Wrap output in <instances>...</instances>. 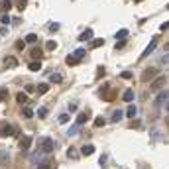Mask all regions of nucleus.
Masks as SVG:
<instances>
[{
    "label": "nucleus",
    "instance_id": "f257e3e1",
    "mask_svg": "<svg viewBox=\"0 0 169 169\" xmlns=\"http://www.w3.org/2000/svg\"><path fill=\"white\" fill-rule=\"evenodd\" d=\"M157 77H159V67H147V69H144V73H142V81L144 83L155 81Z\"/></svg>",
    "mask_w": 169,
    "mask_h": 169
},
{
    "label": "nucleus",
    "instance_id": "f03ea898",
    "mask_svg": "<svg viewBox=\"0 0 169 169\" xmlns=\"http://www.w3.org/2000/svg\"><path fill=\"white\" fill-rule=\"evenodd\" d=\"M53 147H55V144H53L51 138H42V142H39V151H43V154H51Z\"/></svg>",
    "mask_w": 169,
    "mask_h": 169
},
{
    "label": "nucleus",
    "instance_id": "7ed1b4c3",
    "mask_svg": "<svg viewBox=\"0 0 169 169\" xmlns=\"http://www.w3.org/2000/svg\"><path fill=\"white\" fill-rule=\"evenodd\" d=\"M157 43H159V38H154V39H151V42L147 43V47L144 49V53H142V59H144V57H150L151 53L155 51V47H157Z\"/></svg>",
    "mask_w": 169,
    "mask_h": 169
},
{
    "label": "nucleus",
    "instance_id": "20e7f679",
    "mask_svg": "<svg viewBox=\"0 0 169 169\" xmlns=\"http://www.w3.org/2000/svg\"><path fill=\"white\" fill-rule=\"evenodd\" d=\"M165 83H167V79H165V77H161V75H159V77H157V79H155V81H151L150 89L154 90V93H157L159 89H163V86H165Z\"/></svg>",
    "mask_w": 169,
    "mask_h": 169
},
{
    "label": "nucleus",
    "instance_id": "39448f33",
    "mask_svg": "<svg viewBox=\"0 0 169 169\" xmlns=\"http://www.w3.org/2000/svg\"><path fill=\"white\" fill-rule=\"evenodd\" d=\"M12 134H16V128H14V126H10V124H0V136H2V138H8V136H12Z\"/></svg>",
    "mask_w": 169,
    "mask_h": 169
},
{
    "label": "nucleus",
    "instance_id": "423d86ee",
    "mask_svg": "<svg viewBox=\"0 0 169 169\" xmlns=\"http://www.w3.org/2000/svg\"><path fill=\"white\" fill-rule=\"evenodd\" d=\"M16 65H18V59H16V57H12V55L4 57V67L12 69V67H16Z\"/></svg>",
    "mask_w": 169,
    "mask_h": 169
},
{
    "label": "nucleus",
    "instance_id": "0eeeda50",
    "mask_svg": "<svg viewBox=\"0 0 169 169\" xmlns=\"http://www.w3.org/2000/svg\"><path fill=\"white\" fill-rule=\"evenodd\" d=\"M134 90H132V89H126L124 90V93H122V100H124V102H132V100H134Z\"/></svg>",
    "mask_w": 169,
    "mask_h": 169
},
{
    "label": "nucleus",
    "instance_id": "6e6552de",
    "mask_svg": "<svg viewBox=\"0 0 169 169\" xmlns=\"http://www.w3.org/2000/svg\"><path fill=\"white\" fill-rule=\"evenodd\" d=\"M89 39H93V30H85L79 35V42H89Z\"/></svg>",
    "mask_w": 169,
    "mask_h": 169
},
{
    "label": "nucleus",
    "instance_id": "1a4fd4ad",
    "mask_svg": "<svg viewBox=\"0 0 169 169\" xmlns=\"http://www.w3.org/2000/svg\"><path fill=\"white\" fill-rule=\"evenodd\" d=\"M28 67H30V71H32V73H38V71H42V63H39V61H32V63L28 65Z\"/></svg>",
    "mask_w": 169,
    "mask_h": 169
},
{
    "label": "nucleus",
    "instance_id": "9d476101",
    "mask_svg": "<svg viewBox=\"0 0 169 169\" xmlns=\"http://www.w3.org/2000/svg\"><path fill=\"white\" fill-rule=\"evenodd\" d=\"M16 102H18V104H26L28 102V94L26 93H18L16 94Z\"/></svg>",
    "mask_w": 169,
    "mask_h": 169
},
{
    "label": "nucleus",
    "instance_id": "9b49d317",
    "mask_svg": "<svg viewBox=\"0 0 169 169\" xmlns=\"http://www.w3.org/2000/svg\"><path fill=\"white\" fill-rule=\"evenodd\" d=\"M65 63H67V65H71V67H75V65H79V63H81V59H77L75 55H69L67 59H65Z\"/></svg>",
    "mask_w": 169,
    "mask_h": 169
},
{
    "label": "nucleus",
    "instance_id": "f8f14e48",
    "mask_svg": "<svg viewBox=\"0 0 169 169\" xmlns=\"http://www.w3.org/2000/svg\"><path fill=\"white\" fill-rule=\"evenodd\" d=\"M81 154H83V155H90V154H94V146H90V144H86V146H83V150H81Z\"/></svg>",
    "mask_w": 169,
    "mask_h": 169
},
{
    "label": "nucleus",
    "instance_id": "ddd939ff",
    "mask_svg": "<svg viewBox=\"0 0 169 169\" xmlns=\"http://www.w3.org/2000/svg\"><path fill=\"white\" fill-rule=\"evenodd\" d=\"M122 118H124V112H122V110H116V112L112 114V118H110V122H120Z\"/></svg>",
    "mask_w": 169,
    "mask_h": 169
},
{
    "label": "nucleus",
    "instance_id": "4468645a",
    "mask_svg": "<svg viewBox=\"0 0 169 169\" xmlns=\"http://www.w3.org/2000/svg\"><path fill=\"white\" fill-rule=\"evenodd\" d=\"M136 112H138V108H136L134 104H130V106H128V110H126L124 114H126L128 118H134V116H136Z\"/></svg>",
    "mask_w": 169,
    "mask_h": 169
},
{
    "label": "nucleus",
    "instance_id": "2eb2a0df",
    "mask_svg": "<svg viewBox=\"0 0 169 169\" xmlns=\"http://www.w3.org/2000/svg\"><path fill=\"white\" fill-rule=\"evenodd\" d=\"M30 55H32V61H39L42 59V51H39V49H32Z\"/></svg>",
    "mask_w": 169,
    "mask_h": 169
},
{
    "label": "nucleus",
    "instance_id": "dca6fc26",
    "mask_svg": "<svg viewBox=\"0 0 169 169\" xmlns=\"http://www.w3.org/2000/svg\"><path fill=\"white\" fill-rule=\"evenodd\" d=\"M86 120H89V114H86V112H83V114H79V116H77V126L85 124Z\"/></svg>",
    "mask_w": 169,
    "mask_h": 169
},
{
    "label": "nucleus",
    "instance_id": "f3484780",
    "mask_svg": "<svg viewBox=\"0 0 169 169\" xmlns=\"http://www.w3.org/2000/svg\"><path fill=\"white\" fill-rule=\"evenodd\" d=\"M38 169H53V163L49 161V159H45V161H42L38 165Z\"/></svg>",
    "mask_w": 169,
    "mask_h": 169
},
{
    "label": "nucleus",
    "instance_id": "a211bd4d",
    "mask_svg": "<svg viewBox=\"0 0 169 169\" xmlns=\"http://www.w3.org/2000/svg\"><path fill=\"white\" fill-rule=\"evenodd\" d=\"M49 81H51V83H57V85H59V83H61V81H63V77H61V75H59V73H53V75H51V77H49Z\"/></svg>",
    "mask_w": 169,
    "mask_h": 169
},
{
    "label": "nucleus",
    "instance_id": "6ab92c4d",
    "mask_svg": "<svg viewBox=\"0 0 169 169\" xmlns=\"http://www.w3.org/2000/svg\"><path fill=\"white\" fill-rule=\"evenodd\" d=\"M128 38V30H118L116 32V39L120 42V39H126Z\"/></svg>",
    "mask_w": 169,
    "mask_h": 169
},
{
    "label": "nucleus",
    "instance_id": "aec40b11",
    "mask_svg": "<svg viewBox=\"0 0 169 169\" xmlns=\"http://www.w3.org/2000/svg\"><path fill=\"white\" fill-rule=\"evenodd\" d=\"M67 155H69L71 159H77V157H79V151H77L75 147H69V150H67Z\"/></svg>",
    "mask_w": 169,
    "mask_h": 169
},
{
    "label": "nucleus",
    "instance_id": "412c9836",
    "mask_svg": "<svg viewBox=\"0 0 169 169\" xmlns=\"http://www.w3.org/2000/svg\"><path fill=\"white\" fill-rule=\"evenodd\" d=\"M102 45H104V39H93V42H90V47H93V49L102 47Z\"/></svg>",
    "mask_w": 169,
    "mask_h": 169
},
{
    "label": "nucleus",
    "instance_id": "4be33fe9",
    "mask_svg": "<svg viewBox=\"0 0 169 169\" xmlns=\"http://www.w3.org/2000/svg\"><path fill=\"white\" fill-rule=\"evenodd\" d=\"M30 146H32V138H30V136H26V138L22 140V150H28Z\"/></svg>",
    "mask_w": 169,
    "mask_h": 169
},
{
    "label": "nucleus",
    "instance_id": "5701e85b",
    "mask_svg": "<svg viewBox=\"0 0 169 169\" xmlns=\"http://www.w3.org/2000/svg\"><path fill=\"white\" fill-rule=\"evenodd\" d=\"M47 90H49V85H47V83H42V85H38V93H39V94H45Z\"/></svg>",
    "mask_w": 169,
    "mask_h": 169
},
{
    "label": "nucleus",
    "instance_id": "b1692460",
    "mask_svg": "<svg viewBox=\"0 0 169 169\" xmlns=\"http://www.w3.org/2000/svg\"><path fill=\"white\" fill-rule=\"evenodd\" d=\"M57 47V42L55 39H47V43H45V49H49V51H53V49Z\"/></svg>",
    "mask_w": 169,
    "mask_h": 169
},
{
    "label": "nucleus",
    "instance_id": "393cba45",
    "mask_svg": "<svg viewBox=\"0 0 169 169\" xmlns=\"http://www.w3.org/2000/svg\"><path fill=\"white\" fill-rule=\"evenodd\" d=\"M35 42H38V35L35 34H28L26 35V43H35Z\"/></svg>",
    "mask_w": 169,
    "mask_h": 169
},
{
    "label": "nucleus",
    "instance_id": "a878e982",
    "mask_svg": "<svg viewBox=\"0 0 169 169\" xmlns=\"http://www.w3.org/2000/svg\"><path fill=\"white\" fill-rule=\"evenodd\" d=\"M167 96H169V93H167V90L159 93V96H157V104H159V102H165V100H167Z\"/></svg>",
    "mask_w": 169,
    "mask_h": 169
},
{
    "label": "nucleus",
    "instance_id": "bb28decb",
    "mask_svg": "<svg viewBox=\"0 0 169 169\" xmlns=\"http://www.w3.org/2000/svg\"><path fill=\"white\" fill-rule=\"evenodd\" d=\"M24 47H26V39H18V42H16V49H18V51H22Z\"/></svg>",
    "mask_w": 169,
    "mask_h": 169
},
{
    "label": "nucleus",
    "instance_id": "cd10ccee",
    "mask_svg": "<svg viewBox=\"0 0 169 169\" xmlns=\"http://www.w3.org/2000/svg\"><path fill=\"white\" fill-rule=\"evenodd\" d=\"M38 116L39 118H47V108H45V106H42V108L38 110Z\"/></svg>",
    "mask_w": 169,
    "mask_h": 169
},
{
    "label": "nucleus",
    "instance_id": "c85d7f7f",
    "mask_svg": "<svg viewBox=\"0 0 169 169\" xmlns=\"http://www.w3.org/2000/svg\"><path fill=\"white\" fill-rule=\"evenodd\" d=\"M106 124V120L102 116H98V118H94V126H104Z\"/></svg>",
    "mask_w": 169,
    "mask_h": 169
},
{
    "label": "nucleus",
    "instance_id": "c756f323",
    "mask_svg": "<svg viewBox=\"0 0 169 169\" xmlns=\"http://www.w3.org/2000/svg\"><path fill=\"white\" fill-rule=\"evenodd\" d=\"M85 55H86V51H85V49H77V51H75V57H77V59H83Z\"/></svg>",
    "mask_w": 169,
    "mask_h": 169
},
{
    "label": "nucleus",
    "instance_id": "7c9ffc66",
    "mask_svg": "<svg viewBox=\"0 0 169 169\" xmlns=\"http://www.w3.org/2000/svg\"><path fill=\"white\" fill-rule=\"evenodd\" d=\"M159 63H161V65H169V53H165L163 57H159Z\"/></svg>",
    "mask_w": 169,
    "mask_h": 169
},
{
    "label": "nucleus",
    "instance_id": "2f4dec72",
    "mask_svg": "<svg viewBox=\"0 0 169 169\" xmlns=\"http://www.w3.org/2000/svg\"><path fill=\"white\" fill-rule=\"evenodd\" d=\"M24 116H26V118H32V116H34V110L26 106V108H24Z\"/></svg>",
    "mask_w": 169,
    "mask_h": 169
},
{
    "label": "nucleus",
    "instance_id": "473e14b6",
    "mask_svg": "<svg viewBox=\"0 0 169 169\" xmlns=\"http://www.w3.org/2000/svg\"><path fill=\"white\" fill-rule=\"evenodd\" d=\"M26 6H28V0H18V10H20V12H22Z\"/></svg>",
    "mask_w": 169,
    "mask_h": 169
},
{
    "label": "nucleus",
    "instance_id": "72a5a7b5",
    "mask_svg": "<svg viewBox=\"0 0 169 169\" xmlns=\"http://www.w3.org/2000/svg\"><path fill=\"white\" fill-rule=\"evenodd\" d=\"M120 79H132V71H122L120 73Z\"/></svg>",
    "mask_w": 169,
    "mask_h": 169
},
{
    "label": "nucleus",
    "instance_id": "f704fd0d",
    "mask_svg": "<svg viewBox=\"0 0 169 169\" xmlns=\"http://www.w3.org/2000/svg\"><path fill=\"white\" fill-rule=\"evenodd\" d=\"M126 43H128L126 39H120V42H118L116 45H114V47H116V49H124V47H126Z\"/></svg>",
    "mask_w": 169,
    "mask_h": 169
},
{
    "label": "nucleus",
    "instance_id": "c9c22d12",
    "mask_svg": "<svg viewBox=\"0 0 169 169\" xmlns=\"http://www.w3.org/2000/svg\"><path fill=\"white\" fill-rule=\"evenodd\" d=\"M0 22H2V24H10V16H8V14H2V16H0Z\"/></svg>",
    "mask_w": 169,
    "mask_h": 169
},
{
    "label": "nucleus",
    "instance_id": "e433bc0d",
    "mask_svg": "<svg viewBox=\"0 0 169 169\" xmlns=\"http://www.w3.org/2000/svg\"><path fill=\"white\" fill-rule=\"evenodd\" d=\"M59 122H61V124L69 122V114H61V116H59Z\"/></svg>",
    "mask_w": 169,
    "mask_h": 169
},
{
    "label": "nucleus",
    "instance_id": "4c0bfd02",
    "mask_svg": "<svg viewBox=\"0 0 169 169\" xmlns=\"http://www.w3.org/2000/svg\"><path fill=\"white\" fill-rule=\"evenodd\" d=\"M59 30V24H51V26H49V32H57Z\"/></svg>",
    "mask_w": 169,
    "mask_h": 169
},
{
    "label": "nucleus",
    "instance_id": "58836bf2",
    "mask_svg": "<svg viewBox=\"0 0 169 169\" xmlns=\"http://www.w3.org/2000/svg\"><path fill=\"white\" fill-rule=\"evenodd\" d=\"M6 94H8V90H6V89L0 90V100H4V98H6Z\"/></svg>",
    "mask_w": 169,
    "mask_h": 169
},
{
    "label": "nucleus",
    "instance_id": "ea45409f",
    "mask_svg": "<svg viewBox=\"0 0 169 169\" xmlns=\"http://www.w3.org/2000/svg\"><path fill=\"white\" fill-rule=\"evenodd\" d=\"M161 32H167L169 30V22H165V24H161V28H159Z\"/></svg>",
    "mask_w": 169,
    "mask_h": 169
},
{
    "label": "nucleus",
    "instance_id": "a19ab883",
    "mask_svg": "<svg viewBox=\"0 0 169 169\" xmlns=\"http://www.w3.org/2000/svg\"><path fill=\"white\" fill-rule=\"evenodd\" d=\"M10 8H12V2H10V0H6V2H4V10H10Z\"/></svg>",
    "mask_w": 169,
    "mask_h": 169
},
{
    "label": "nucleus",
    "instance_id": "79ce46f5",
    "mask_svg": "<svg viewBox=\"0 0 169 169\" xmlns=\"http://www.w3.org/2000/svg\"><path fill=\"white\" fill-rule=\"evenodd\" d=\"M26 93H34V85H26Z\"/></svg>",
    "mask_w": 169,
    "mask_h": 169
},
{
    "label": "nucleus",
    "instance_id": "37998d69",
    "mask_svg": "<svg viewBox=\"0 0 169 169\" xmlns=\"http://www.w3.org/2000/svg\"><path fill=\"white\" fill-rule=\"evenodd\" d=\"M163 49H165V51H167V53H169V42H167V43H165V47H163Z\"/></svg>",
    "mask_w": 169,
    "mask_h": 169
},
{
    "label": "nucleus",
    "instance_id": "c03bdc74",
    "mask_svg": "<svg viewBox=\"0 0 169 169\" xmlns=\"http://www.w3.org/2000/svg\"><path fill=\"white\" fill-rule=\"evenodd\" d=\"M165 110H167V112H169V100L165 102Z\"/></svg>",
    "mask_w": 169,
    "mask_h": 169
},
{
    "label": "nucleus",
    "instance_id": "a18cd8bd",
    "mask_svg": "<svg viewBox=\"0 0 169 169\" xmlns=\"http://www.w3.org/2000/svg\"><path fill=\"white\" fill-rule=\"evenodd\" d=\"M167 126H169V116H167Z\"/></svg>",
    "mask_w": 169,
    "mask_h": 169
},
{
    "label": "nucleus",
    "instance_id": "49530a36",
    "mask_svg": "<svg viewBox=\"0 0 169 169\" xmlns=\"http://www.w3.org/2000/svg\"><path fill=\"white\" fill-rule=\"evenodd\" d=\"M167 10H169V4H167Z\"/></svg>",
    "mask_w": 169,
    "mask_h": 169
}]
</instances>
